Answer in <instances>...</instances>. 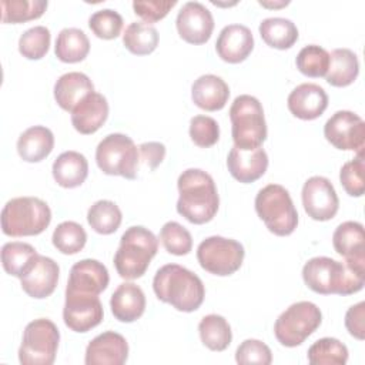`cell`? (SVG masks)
<instances>
[{
    "label": "cell",
    "mask_w": 365,
    "mask_h": 365,
    "mask_svg": "<svg viewBox=\"0 0 365 365\" xmlns=\"http://www.w3.org/2000/svg\"><path fill=\"white\" fill-rule=\"evenodd\" d=\"M302 278L317 294H355L364 288L365 257L345 258L344 262L329 257H314L304 264Z\"/></svg>",
    "instance_id": "obj_1"
},
{
    "label": "cell",
    "mask_w": 365,
    "mask_h": 365,
    "mask_svg": "<svg viewBox=\"0 0 365 365\" xmlns=\"http://www.w3.org/2000/svg\"><path fill=\"white\" fill-rule=\"evenodd\" d=\"M177 211L192 224H205L214 218L220 197L212 177L200 168H187L177 180Z\"/></svg>",
    "instance_id": "obj_2"
},
{
    "label": "cell",
    "mask_w": 365,
    "mask_h": 365,
    "mask_svg": "<svg viewBox=\"0 0 365 365\" xmlns=\"http://www.w3.org/2000/svg\"><path fill=\"white\" fill-rule=\"evenodd\" d=\"M153 289L160 301L181 312L198 309L205 297L201 278L178 264L163 265L154 275Z\"/></svg>",
    "instance_id": "obj_3"
},
{
    "label": "cell",
    "mask_w": 365,
    "mask_h": 365,
    "mask_svg": "<svg viewBox=\"0 0 365 365\" xmlns=\"http://www.w3.org/2000/svg\"><path fill=\"white\" fill-rule=\"evenodd\" d=\"M158 251L157 237L145 227L133 225L124 231L114 254V267L124 279L143 277Z\"/></svg>",
    "instance_id": "obj_4"
},
{
    "label": "cell",
    "mask_w": 365,
    "mask_h": 365,
    "mask_svg": "<svg viewBox=\"0 0 365 365\" xmlns=\"http://www.w3.org/2000/svg\"><path fill=\"white\" fill-rule=\"evenodd\" d=\"M51 221V210L37 197H16L1 210V231L9 237L41 234Z\"/></svg>",
    "instance_id": "obj_5"
},
{
    "label": "cell",
    "mask_w": 365,
    "mask_h": 365,
    "mask_svg": "<svg viewBox=\"0 0 365 365\" xmlns=\"http://www.w3.org/2000/svg\"><path fill=\"white\" fill-rule=\"evenodd\" d=\"M231 133L238 148H257L267 140V123L259 100L250 94L234 98L230 107Z\"/></svg>",
    "instance_id": "obj_6"
},
{
    "label": "cell",
    "mask_w": 365,
    "mask_h": 365,
    "mask_svg": "<svg viewBox=\"0 0 365 365\" xmlns=\"http://www.w3.org/2000/svg\"><path fill=\"white\" fill-rule=\"evenodd\" d=\"M255 211L275 235H289L298 225V212L292 198L288 190L279 184H268L258 191Z\"/></svg>",
    "instance_id": "obj_7"
},
{
    "label": "cell",
    "mask_w": 365,
    "mask_h": 365,
    "mask_svg": "<svg viewBox=\"0 0 365 365\" xmlns=\"http://www.w3.org/2000/svg\"><path fill=\"white\" fill-rule=\"evenodd\" d=\"M96 163L107 175H121L127 180H134L140 164L138 148L131 137L113 133L98 143Z\"/></svg>",
    "instance_id": "obj_8"
},
{
    "label": "cell",
    "mask_w": 365,
    "mask_h": 365,
    "mask_svg": "<svg viewBox=\"0 0 365 365\" xmlns=\"http://www.w3.org/2000/svg\"><path fill=\"white\" fill-rule=\"evenodd\" d=\"M322 322L321 309L311 301L291 304L275 321L274 334L284 346L301 345Z\"/></svg>",
    "instance_id": "obj_9"
},
{
    "label": "cell",
    "mask_w": 365,
    "mask_h": 365,
    "mask_svg": "<svg viewBox=\"0 0 365 365\" xmlns=\"http://www.w3.org/2000/svg\"><path fill=\"white\" fill-rule=\"evenodd\" d=\"M60 332L47 318H37L24 328L19 361L23 365H51L56 359Z\"/></svg>",
    "instance_id": "obj_10"
},
{
    "label": "cell",
    "mask_w": 365,
    "mask_h": 365,
    "mask_svg": "<svg viewBox=\"0 0 365 365\" xmlns=\"http://www.w3.org/2000/svg\"><path fill=\"white\" fill-rule=\"evenodd\" d=\"M244 247L232 238L212 235L197 247V259L202 269L218 277H227L240 269L244 261Z\"/></svg>",
    "instance_id": "obj_11"
},
{
    "label": "cell",
    "mask_w": 365,
    "mask_h": 365,
    "mask_svg": "<svg viewBox=\"0 0 365 365\" xmlns=\"http://www.w3.org/2000/svg\"><path fill=\"white\" fill-rule=\"evenodd\" d=\"M325 138L338 150L364 153L365 145V123L348 110L334 113L324 125Z\"/></svg>",
    "instance_id": "obj_12"
},
{
    "label": "cell",
    "mask_w": 365,
    "mask_h": 365,
    "mask_svg": "<svg viewBox=\"0 0 365 365\" xmlns=\"http://www.w3.org/2000/svg\"><path fill=\"white\" fill-rule=\"evenodd\" d=\"M104 317L98 295L66 291L63 308L64 324L74 332H88L97 327Z\"/></svg>",
    "instance_id": "obj_13"
},
{
    "label": "cell",
    "mask_w": 365,
    "mask_h": 365,
    "mask_svg": "<svg viewBox=\"0 0 365 365\" xmlns=\"http://www.w3.org/2000/svg\"><path fill=\"white\" fill-rule=\"evenodd\" d=\"M301 197L305 212L315 221H328L338 212L336 191L332 182L322 175L309 177L304 182Z\"/></svg>",
    "instance_id": "obj_14"
},
{
    "label": "cell",
    "mask_w": 365,
    "mask_h": 365,
    "mask_svg": "<svg viewBox=\"0 0 365 365\" xmlns=\"http://www.w3.org/2000/svg\"><path fill=\"white\" fill-rule=\"evenodd\" d=\"M175 26L180 37L191 44H204L214 30L211 11L200 1H187L180 9Z\"/></svg>",
    "instance_id": "obj_15"
},
{
    "label": "cell",
    "mask_w": 365,
    "mask_h": 365,
    "mask_svg": "<svg viewBox=\"0 0 365 365\" xmlns=\"http://www.w3.org/2000/svg\"><path fill=\"white\" fill-rule=\"evenodd\" d=\"M58 264L46 255L37 254L27 271L20 277L23 291L36 299L51 295L58 282Z\"/></svg>",
    "instance_id": "obj_16"
},
{
    "label": "cell",
    "mask_w": 365,
    "mask_h": 365,
    "mask_svg": "<svg viewBox=\"0 0 365 365\" xmlns=\"http://www.w3.org/2000/svg\"><path fill=\"white\" fill-rule=\"evenodd\" d=\"M128 358L125 338L114 331H106L93 338L86 348V365H123Z\"/></svg>",
    "instance_id": "obj_17"
},
{
    "label": "cell",
    "mask_w": 365,
    "mask_h": 365,
    "mask_svg": "<svg viewBox=\"0 0 365 365\" xmlns=\"http://www.w3.org/2000/svg\"><path fill=\"white\" fill-rule=\"evenodd\" d=\"M230 174L240 182L248 184L262 177L268 168V155L264 148L232 147L227 157Z\"/></svg>",
    "instance_id": "obj_18"
},
{
    "label": "cell",
    "mask_w": 365,
    "mask_h": 365,
    "mask_svg": "<svg viewBox=\"0 0 365 365\" xmlns=\"http://www.w3.org/2000/svg\"><path fill=\"white\" fill-rule=\"evenodd\" d=\"M108 282L110 275L106 265L97 259L86 258L71 267L66 291L98 295L107 288Z\"/></svg>",
    "instance_id": "obj_19"
},
{
    "label": "cell",
    "mask_w": 365,
    "mask_h": 365,
    "mask_svg": "<svg viewBox=\"0 0 365 365\" xmlns=\"http://www.w3.org/2000/svg\"><path fill=\"white\" fill-rule=\"evenodd\" d=\"M254 48L251 30L244 24L225 26L215 41V50L221 60L237 64L244 61Z\"/></svg>",
    "instance_id": "obj_20"
},
{
    "label": "cell",
    "mask_w": 365,
    "mask_h": 365,
    "mask_svg": "<svg viewBox=\"0 0 365 365\" xmlns=\"http://www.w3.org/2000/svg\"><path fill=\"white\" fill-rule=\"evenodd\" d=\"M288 110L301 120H315L328 107L325 90L315 83H302L288 96Z\"/></svg>",
    "instance_id": "obj_21"
},
{
    "label": "cell",
    "mask_w": 365,
    "mask_h": 365,
    "mask_svg": "<svg viewBox=\"0 0 365 365\" xmlns=\"http://www.w3.org/2000/svg\"><path fill=\"white\" fill-rule=\"evenodd\" d=\"M108 117L107 98L97 91L87 94L71 111V124L80 134L96 133Z\"/></svg>",
    "instance_id": "obj_22"
},
{
    "label": "cell",
    "mask_w": 365,
    "mask_h": 365,
    "mask_svg": "<svg viewBox=\"0 0 365 365\" xmlns=\"http://www.w3.org/2000/svg\"><path fill=\"white\" fill-rule=\"evenodd\" d=\"M228 97V84L215 74L200 76L191 86V98L194 104L205 111H217L224 108Z\"/></svg>",
    "instance_id": "obj_23"
},
{
    "label": "cell",
    "mask_w": 365,
    "mask_h": 365,
    "mask_svg": "<svg viewBox=\"0 0 365 365\" xmlns=\"http://www.w3.org/2000/svg\"><path fill=\"white\" fill-rule=\"evenodd\" d=\"M110 307L120 322H134L145 311V295L137 284L123 282L113 292Z\"/></svg>",
    "instance_id": "obj_24"
},
{
    "label": "cell",
    "mask_w": 365,
    "mask_h": 365,
    "mask_svg": "<svg viewBox=\"0 0 365 365\" xmlns=\"http://www.w3.org/2000/svg\"><path fill=\"white\" fill-rule=\"evenodd\" d=\"M91 91H94L93 81L87 74L80 71L66 73L60 76L54 84V98L57 104L70 113Z\"/></svg>",
    "instance_id": "obj_25"
},
{
    "label": "cell",
    "mask_w": 365,
    "mask_h": 365,
    "mask_svg": "<svg viewBox=\"0 0 365 365\" xmlns=\"http://www.w3.org/2000/svg\"><path fill=\"white\" fill-rule=\"evenodd\" d=\"M54 147V135L44 125H33L24 130L17 140V153L27 163L44 160Z\"/></svg>",
    "instance_id": "obj_26"
},
{
    "label": "cell",
    "mask_w": 365,
    "mask_h": 365,
    "mask_svg": "<svg viewBox=\"0 0 365 365\" xmlns=\"http://www.w3.org/2000/svg\"><path fill=\"white\" fill-rule=\"evenodd\" d=\"M53 177L60 187L76 188L81 185L88 174L87 158L78 151H64L53 163Z\"/></svg>",
    "instance_id": "obj_27"
},
{
    "label": "cell",
    "mask_w": 365,
    "mask_h": 365,
    "mask_svg": "<svg viewBox=\"0 0 365 365\" xmlns=\"http://www.w3.org/2000/svg\"><path fill=\"white\" fill-rule=\"evenodd\" d=\"M359 73L356 54L349 48H335L329 54V66L325 74L328 84L334 87H346L355 81Z\"/></svg>",
    "instance_id": "obj_28"
},
{
    "label": "cell",
    "mask_w": 365,
    "mask_h": 365,
    "mask_svg": "<svg viewBox=\"0 0 365 365\" xmlns=\"http://www.w3.org/2000/svg\"><path fill=\"white\" fill-rule=\"evenodd\" d=\"M90 51V40L87 34L77 27L63 29L54 46L56 57L63 63H78L83 61Z\"/></svg>",
    "instance_id": "obj_29"
},
{
    "label": "cell",
    "mask_w": 365,
    "mask_h": 365,
    "mask_svg": "<svg viewBox=\"0 0 365 365\" xmlns=\"http://www.w3.org/2000/svg\"><path fill=\"white\" fill-rule=\"evenodd\" d=\"M259 34L262 40L274 48L285 50L298 40V29L295 23L285 17H267L259 23Z\"/></svg>",
    "instance_id": "obj_30"
},
{
    "label": "cell",
    "mask_w": 365,
    "mask_h": 365,
    "mask_svg": "<svg viewBox=\"0 0 365 365\" xmlns=\"http://www.w3.org/2000/svg\"><path fill=\"white\" fill-rule=\"evenodd\" d=\"M332 245L344 258L365 255V231L358 221L339 224L332 234Z\"/></svg>",
    "instance_id": "obj_31"
},
{
    "label": "cell",
    "mask_w": 365,
    "mask_h": 365,
    "mask_svg": "<svg viewBox=\"0 0 365 365\" xmlns=\"http://www.w3.org/2000/svg\"><path fill=\"white\" fill-rule=\"evenodd\" d=\"M198 332L201 342L211 351L221 352L232 341L231 327L222 315L210 314L202 317L198 324Z\"/></svg>",
    "instance_id": "obj_32"
},
{
    "label": "cell",
    "mask_w": 365,
    "mask_h": 365,
    "mask_svg": "<svg viewBox=\"0 0 365 365\" xmlns=\"http://www.w3.org/2000/svg\"><path fill=\"white\" fill-rule=\"evenodd\" d=\"M125 48L137 56L153 53L158 46L157 29L145 21H131L123 34Z\"/></svg>",
    "instance_id": "obj_33"
},
{
    "label": "cell",
    "mask_w": 365,
    "mask_h": 365,
    "mask_svg": "<svg viewBox=\"0 0 365 365\" xmlns=\"http://www.w3.org/2000/svg\"><path fill=\"white\" fill-rule=\"evenodd\" d=\"M121 210L110 200H98L87 211L88 225L96 232L103 235L115 232L121 224Z\"/></svg>",
    "instance_id": "obj_34"
},
{
    "label": "cell",
    "mask_w": 365,
    "mask_h": 365,
    "mask_svg": "<svg viewBox=\"0 0 365 365\" xmlns=\"http://www.w3.org/2000/svg\"><path fill=\"white\" fill-rule=\"evenodd\" d=\"M36 255V248L27 242H6L1 247V265L7 274L20 278L31 265Z\"/></svg>",
    "instance_id": "obj_35"
},
{
    "label": "cell",
    "mask_w": 365,
    "mask_h": 365,
    "mask_svg": "<svg viewBox=\"0 0 365 365\" xmlns=\"http://www.w3.org/2000/svg\"><path fill=\"white\" fill-rule=\"evenodd\" d=\"M348 348L336 338H321L308 348V362L311 365H345Z\"/></svg>",
    "instance_id": "obj_36"
},
{
    "label": "cell",
    "mask_w": 365,
    "mask_h": 365,
    "mask_svg": "<svg viewBox=\"0 0 365 365\" xmlns=\"http://www.w3.org/2000/svg\"><path fill=\"white\" fill-rule=\"evenodd\" d=\"M51 241L60 252L73 255L84 248L87 241V232L76 221H63L53 231Z\"/></svg>",
    "instance_id": "obj_37"
},
{
    "label": "cell",
    "mask_w": 365,
    "mask_h": 365,
    "mask_svg": "<svg viewBox=\"0 0 365 365\" xmlns=\"http://www.w3.org/2000/svg\"><path fill=\"white\" fill-rule=\"evenodd\" d=\"M47 0H3L1 21L23 23L38 19L47 9Z\"/></svg>",
    "instance_id": "obj_38"
},
{
    "label": "cell",
    "mask_w": 365,
    "mask_h": 365,
    "mask_svg": "<svg viewBox=\"0 0 365 365\" xmlns=\"http://www.w3.org/2000/svg\"><path fill=\"white\" fill-rule=\"evenodd\" d=\"M295 64L304 76L324 77L329 66V53L318 44H308L297 54Z\"/></svg>",
    "instance_id": "obj_39"
},
{
    "label": "cell",
    "mask_w": 365,
    "mask_h": 365,
    "mask_svg": "<svg viewBox=\"0 0 365 365\" xmlns=\"http://www.w3.org/2000/svg\"><path fill=\"white\" fill-rule=\"evenodd\" d=\"M51 34L46 26H34L26 30L19 38V51L29 60H40L50 47Z\"/></svg>",
    "instance_id": "obj_40"
},
{
    "label": "cell",
    "mask_w": 365,
    "mask_h": 365,
    "mask_svg": "<svg viewBox=\"0 0 365 365\" xmlns=\"http://www.w3.org/2000/svg\"><path fill=\"white\" fill-rule=\"evenodd\" d=\"M160 240L164 248L173 255H187L192 250L190 231L177 221H168L161 227Z\"/></svg>",
    "instance_id": "obj_41"
},
{
    "label": "cell",
    "mask_w": 365,
    "mask_h": 365,
    "mask_svg": "<svg viewBox=\"0 0 365 365\" xmlns=\"http://www.w3.org/2000/svg\"><path fill=\"white\" fill-rule=\"evenodd\" d=\"M123 17L113 9H101L94 11L88 19L91 31L103 40H111L120 36L123 30Z\"/></svg>",
    "instance_id": "obj_42"
},
{
    "label": "cell",
    "mask_w": 365,
    "mask_h": 365,
    "mask_svg": "<svg viewBox=\"0 0 365 365\" xmlns=\"http://www.w3.org/2000/svg\"><path fill=\"white\" fill-rule=\"evenodd\" d=\"M364 153L346 161L339 171V181L351 197H361L365 191Z\"/></svg>",
    "instance_id": "obj_43"
},
{
    "label": "cell",
    "mask_w": 365,
    "mask_h": 365,
    "mask_svg": "<svg viewBox=\"0 0 365 365\" xmlns=\"http://www.w3.org/2000/svg\"><path fill=\"white\" fill-rule=\"evenodd\" d=\"M190 137L198 147L208 148L220 138V125L210 115H194L190 120Z\"/></svg>",
    "instance_id": "obj_44"
},
{
    "label": "cell",
    "mask_w": 365,
    "mask_h": 365,
    "mask_svg": "<svg viewBox=\"0 0 365 365\" xmlns=\"http://www.w3.org/2000/svg\"><path fill=\"white\" fill-rule=\"evenodd\" d=\"M235 361L241 365L258 364L269 365L272 362V354L267 344L259 339H245L235 351Z\"/></svg>",
    "instance_id": "obj_45"
},
{
    "label": "cell",
    "mask_w": 365,
    "mask_h": 365,
    "mask_svg": "<svg viewBox=\"0 0 365 365\" xmlns=\"http://www.w3.org/2000/svg\"><path fill=\"white\" fill-rule=\"evenodd\" d=\"M177 4L175 0H148V1H133V9L145 23H155L164 19L168 11Z\"/></svg>",
    "instance_id": "obj_46"
},
{
    "label": "cell",
    "mask_w": 365,
    "mask_h": 365,
    "mask_svg": "<svg viewBox=\"0 0 365 365\" xmlns=\"http://www.w3.org/2000/svg\"><path fill=\"white\" fill-rule=\"evenodd\" d=\"M345 327L354 338L362 341L365 338V302L361 301L348 308L345 314Z\"/></svg>",
    "instance_id": "obj_47"
},
{
    "label": "cell",
    "mask_w": 365,
    "mask_h": 365,
    "mask_svg": "<svg viewBox=\"0 0 365 365\" xmlns=\"http://www.w3.org/2000/svg\"><path fill=\"white\" fill-rule=\"evenodd\" d=\"M140 161L148 167V170H155L165 157V145L158 141H148L138 145Z\"/></svg>",
    "instance_id": "obj_48"
}]
</instances>
